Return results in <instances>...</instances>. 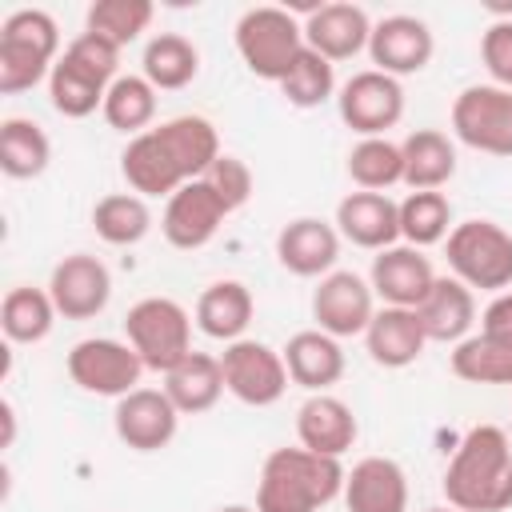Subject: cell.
<instances>
[{"instance_id":"6da1fadb","label":"cell","mask_w":512,"mask_h":512,"mask_svg":"<svg viewBox=\"0 0 512 512\" xmlns=\"http://www.w3.org/2000/svg\"><path fill=\"white\" fill-rule=\"evenodd\" d=\"M444 496L460 512L512 508V444L504 428L476 424L464 432L444 468Z\"/></svg>"},{"instance_id":"7a4b0ae2","label":"cell","mask_w":512,"mask_h":512,"mask_svg":"<svg viewBox=\"0 0 512 512\" xmlns=\"http://www.w3.org/2000/svg\"><path fill=\"white\" fill-rule=\"evenodd\" d=\"M344 464L308 448H276L260 468L256 512H320L344 496Z\"/></svg>"},{"instance_id":"3957f363","label":"cell","mask_w":512,"mask_h":512,"mask_svg":"<svg viewBox=\"0 0 512 512\" xmlns=\"http://www.w3.org/2000/svg\"><path fill=\"white\" fill-rule=\"evenodd\" d=\"M120 48L108 44L96 32H80L56 60L52 76H48V100L60 116L68 120H84L96 108H104V96L112 88V80L120 76Z\"/></svg>"},{"instance_id":"277c9868","label":"cell","mask_w":512,"mask_h":512,"mask_svg":"<svg viewBox=\"0 0 512 512\" xmlns=\"http://www.w3.org/2000/svg\"><path fill=\"white\" fill-rule=\"evenodd\" d=\"M60 60V28L44 8H20L0 24V92L16 96L52 76Z\"/></svg>"},{"instance_id":"5b68a950","label":"cell","mask_w":512,"mask_h":512,"mask_svg":"<svg viewBox=\"0 0 512 512\" xmlns=\"http://www.w3.org/2000/svg\"><path fill=\"white\" fill-rule=\"evenodd\" d=\"M448 268L460 284L480 292H508L512 284V232L496 220H464L444 240Z\"/></svg>"},{"instance_id":"8992f818","label":"cell","mask_w":512,"mask_h":512,"mask_svg":"<svg viewBox=\"0 0 512 512\" xmlns=\"http://www.w3.org/2000/svg\"><path fill=\"white\" fill-rule=\"evenodd\" d=\"M236 52L252 76L280 84L292 60L304 52V24L276 4L248 8L236 20Z\"/></svg>"},{"instance_id":"52a82bcc","label":"cell","mask_w":512,"mask_h":512,"mask_svg":"<svg viewBox=\"0 0 512 512\" xmlns=\"http://www.w3.org/2000/svg\"><path fill=\"white\" fill-rule=\"evenodd\" d=\"M124 336L152 372H172L192 352V316L172 296H144L124 316Z\"/></svg>"},{"instance_id":"ba28073f","label":"cell","mask_w":512,"mask_h":512,"mask_svg":"<svg viewBox=\"0 0 512 512\" xmlns=\"http://www.w3.org/2000/svg\"><path fill=\"white\" fill-rule=\"evenodd\" d=\"M68 376L80 392L92 396H128L136 392L140 376H144V360L136 356V348L128 340H112V336H88L76 340L68 352Z\"/></svg>"},{"instance_id":"9c48e42d","label":"cell","mask_w":512,"mask_h":512,"mask_svg":"<svg viewBox=\"0 0 512 512\" xmlns=\"http://www.w3.org/2000/svg\"><path fill=\"white\" fill-rule=\"evenodd\" d=\"M452 132L476 152L512 156V88L468 84L452 100Z\"/></svg>"},{"instance_id":"30bf717a","label":"cell","mask_w":512,"mask_h":512,"mask_svg":"<svg viewBox=\"0 0 512 512\" xmlns=\"http://www.w3.org/2000/svg\"><path fill=\"white\" fill-rule=\"evenodd\" d=\"M220 368L224 388L248 408H268L288 392V364L264 340H232L220 356Z\"/></svg>"},{"instance_id":"8fae6325","label":"cell","mask_w":512,"mask_h":512,"mask_svg":"<svg viewBox=\"0 0 512 512\" xmlns=\"http://www.w3.org/2000/svg\"><path fill=\"white\" fill-rule=\"evenodd\" d=\"M336 108H340V120L352 132H360V140L364 136H384L404 116V88H400L396 76L364 68V72L344 80V88L336 96Z\"/></svg>"},{"instance_id":"7c38bea8","label":"cell","mask_w":512,"mask_h":512,"mask_svg":"<svg viewBox=\"0 0 512 512\" xmlns=\"http://www.w3.org/2000/svg\"><path fill=\"white\" fill-rule=\"evenodd\" d=\"M376 316V292L364 276L356 272H328L320 276L316 292H312V320L320 332L344 340V336H364L368 324Z\"/></svg>"},{"instance_id":"4fadbf2b","label":"cell","mask_w":512,"mask_h":512,"mask_svg":"<svg viewBox=\"0 0 512 512\" xmlns=\"http://www.w3.org/2000/svg\"><path fill=\"white\" fill-rule=\"evenodd\" d=\"M48 296L64 320H92L112 300V272L88 252L64 256L48 276Z\"/></svg>"},{"instance_id":"5bb4252c","label":"cell","mask_w":512,"mask_h":512,"mask_svg":"<svg viewBox=\"0 0 512 512\" xmlns=\"http://www.w3.org/2000/svg\"><path fill=\"white\" fill-rule=\"evenodd\" d=\"M112 428H116L120 444H128L132 452H160L172 444V436L180 428V412L164 388H136L116 400Z\"/></svg>"},{"instance_id":"9a60e30c","label":"cell","mask_w":512,"mask_h":512,"mask_svg":"<svg viewBox=\"0 0 512 512\" xmlns=\"http://www.w3.org/2000/svg\"><path fill=\"white\" fill-rule=\"evenodd\" d=\"M224 216H228L224 200L204 180H188L184 188H176L168 196L164 216H160V232H164V240L172 248L192 252V248H204L220 232Z\"/></svg>"},{"instance_id":"2e32d148","label":"cell","mask_w":512,"mask_h":512,"mask_svg":"<svg viewBox=\"0 0 512 512\" xmlns=\"http://www.w3.org/2000/svg\"><path fill=\"white\" fill-rule=\"evenodd\" d=\"M432 32L420 16H384L372 24V36H368V56L376 64V72H388V76H412V72H424L428 60H432Z\"/></svg>"},{"instance_id":"e0dca14e","label":"cell","mask_w":512,"mask_h":512,"mask_svg":"<svg viewBox=\"0 0 512 512\" xmlns=\"http://www.w3.org/2000/svg\"><path fill=\"white\" fill-rule=\"evenodd\" d=\"M372 292L388 304V308H420L424 296L436 284L432 260L412 248V244H392L384 252L372 256V272H368Z\"/></svg>"},{"instance_id":"ac0fdd59","label":"cell","mask_w":512,"mask_h":512,"mask_svg":"<svg viewBox=\"0 0 512 512\" xmlns=\"http://www.w3.org/2000/svg\"><path fill=\"white\" fill-rule=\"evenodd\" d=\"M336 256H340V232L320 216H296L276 232V260L292 276H304V280L328 276Z\"/></svg>"},{"instance_id":"d6986e66","label":"cell","mask_w":512,"mask_h":512,"mask_svg":"<svg viewBox=\"0 0 512 512\" xmlns=\"http://www.w3.org/2000/svg\"><path fill=\"white\" fill-rule=\"evenodd\" d=\"M336 232L368 252H384L400 240V204L388 192H348L336 204Z\"/></svg>"},{"instance_id":"ffe728a7","label":"cell","mask_w":512,"mask_h":512,"mask_svg":"<svg viewBox=\"0 0 512 512\" xmlns=\"http://www.w3.org/2000/svg\"><path fill=\"white\" fill-rule=\"evenodd\" d=\"M368 36H372V20L360 4H320L308 12L304 20V44L312 52H320L324 60H352L356 52L368 48Z\"/></svg>"},{"instance_id":"44dd1931","label":"cell","mask_w":512,"mask_h":512,"mask_svg":"<svg viewBox=\"0 0 512 512\" xmlns=\"http://www.w3.org/2000/svg\"><path fill=\"white\" fill-rule=\"evenodd\" d=\"M356 436H360V424H356L352 408L332 392H312L296 412V440L308 452L340 460L356 444Z\"/></svg>"},{"instance_id":"7402d4cb","label":"cell","mask_w":512,"mask_h":512,"mask_svg":"<svg viewBox=\"0 0 512 512\" xmlns=\"http://www.w3.org/2000/svg\"><path fill=\"white\" fill-rule=\"evenodd\" d=\"M348 512H408V476L388 456H364L344 476Z\"/></svg>"},{"instance_id":"603a6c76","label":"cell","mask_w":512,"mask_h":512,"mask_svg":"<svg viewBox=\"0 0 512 512\" xmlns=\"http://www.w3.org/2000/svg\"><path fill=\"white\" fill-rule=\"evenodd\" d=\"M120 172L128 180V188L136 196H172L176 188L188 184V176L180 172V164L172 160V152L164 148V140L156 136V128L140 132L128 140L124 156H120Z\"/></svg>"},{"instance_id":"cb8c5ba5","label":"cell","mask_w":512,"mask_h":512,"mask_svg":"<svg viewBox=\"0 0 512 512\" xmlns=\"http://www.w3.org/2000/svg\"><path fill=\"white\" fill-rule=\"evenodd\" d=\"M280 356L288 364V380L308 392H328L344 376V348L336 336H328L320 328H304V332L288 336Z\"/></svg>"},{"instance_id":"d4e9b609","label":"cell","mask_w":512,"mask_h":512,"mask_svg":"<svg viewBox=\"0 0 512 512\" xmlns=\"http://www.w3.org/2000/svg\"><path fill=\"white\" fill-rule=\"evenodd\" d=\"M416 316H420L428 340L460 344V340H468V332L476 324V296L456 276H436V284L424 296V304L416 308Z\"/></svg>"},{"instance_id":"484cf974","label":"cell","mask_w":512,"mask_h":512,"mask_svg":"<svg viewBox=\"0 0 512 512\" xmlns=\"http://www.w3.org/2000/svg\"><path fill=\"white\" fill-rule=\"evenodd\" d=\"M364 344L380 368H408L420 360L428 336H424L416 308H388L384 304V308H376V316L364 332Z\"/></svg>"},{"instance_id":"4316f807","label":"cell","mask_w":512,"mask_h":512,"mask_svg":"<svg viewBox=\"0 0 512 512\" xmlns=\"http://www.w3.org/2000/svg\"><path fill=\"white\" fill-rule=\"evenodd\" d=\"M252 312H256V300L248 292V284L240 280H216L200 292L196 300V328L212 340H244L248 324H252Z\"/></svg>"},{"instance_id":"83f0119b","label":"cell","mask_w":512,"mask_h":512,"mask_svg":"<svg viewBox=\"0 0 512 512\" xmlns=\"http://www.w3.org/2000/svg\"><path fill=\"white\" fill-rule=\"evenodd\" d=\"M164 392H168V400L176 404L180 416H196V412L216 408V400L228 392L220 356L188 352L172 372H164Z\"/></svg>"},{"instance_id":"f1b7e54d","label":"cell","mask_w":512,"mask_h":512,"mask_svg":"<svg viewBox=\"0 0 512 512\" xmlns=\"http://www.w3.org/2000/svg\"><path fill=\"white\" fill-rule=\"evenodd\" d=\"M404 184L412 192H440L456 176V144L436 128H416L400 140Z\"/></svg>"},{"instance_id":"f546056e","label":"cell","mask_w":512,"mask_h":512,"mask_svg":"<svg viewBox=\"0 0 512 512\" xmlns=\"http://www.w3.org/2000/svg\"><path fill=\"white\" fill-rule=\"evenodd\" d=\"M140 64H144V80L160 92H176V88H188L192 80H196V72H200V52H196V44L188 40V36H180V32H156L148 44H144V56H140Z\"/></svg>"},{"instance_id":"4dcf8cb0","label":"cell","mask_w":512,"mask_h":512,"mask_svg":"<svg viewBox=\"0 0 512 512\" xmlns=\"http://www.w3.org/2000/svg\"><path fill=\"white\" fill-rule=\"evenodd\" d=\"M156 136L164 140V148L172 152V160L188 180H200L220 156V136L204 116H172L156 128Z\"/></svg>"},{"instance_id":"1f68e13d","label":"cell","mask_w":512,"mask_h":512,"mask_svg":"<svg viewBox=\"0 0 512 512\" xmlns=\"http://www.w3.org/2000/svg\"><path fill=\"white\" fill-rule=\"evenodd\" d=\"M48 160H52V140L36 120L8 116L0 124V168H4V176L32 180L48 168Z\"/></svg>"},{"instance_id":"d6a6232c","label":"cell","mask_w":512,"mask_h":512,"mask_svg":"<svg viewBox=\"0 0 512 512\" xmlns=\"http://www.w3.org/2000/svg\"><path fill=\"white\" fill-rule=\"evenodd\" d=\"M56 316H60V312H56L48 288H28V284H20V288H12V292L4 296V304H0V328H4V336H8L12 344H40V340L52 332Z\"/></svg>"},{"instance_id":"836d02e7","label":"cell","mask_w":512,"mask_h":512,"mask_svg":"<svg viewBox=\"0 0 512 512\" xmlns=\"http://www.w3.org/2000/svg\"><path fill=\"white\" fill-rule=\"evenodd\" d=\"M452 372L464 384H512V340L476 332L452 344Z\"/></svg>"},{"instance_id":"e575fe53","label":"cell","mask_w":512,"mask_h":512,"mask_svg":"<svg viewBox=\"0 0 512 512\" xmlns=\"http://www.w3.org/2000/svg\"><path fill=\"white\" fill-rule=\"evenodd\" d=\"M92 228L104 244H116V248H128V244H140L148 232H152V212H148V200L136 196V192H112L104 200H96L92 208Z\"/></svg>"},{"instance_id":"d590c367","label":"cell","mask_w":512,"mask_h":512,"mask_svg":"<svg viewBox=\"0 0 512 512\" xmlns=\"http://www.w3.org/2000/svg\"><path fill=\"white\" fill-rule=\"evenodd\" d=\"M348 176L360 192H384L404 184V152L388 136H364L348 152Z\"/></svg>"},{"instance_id":"8d00e7d4","label":"cell","mask_w":512,"mask_h":512,"mask_svg":"<svg viewBox=\"0 0 512 512\" xmlns=\"http://www.w3.org/2000/svg\"><path fill=\"white\" fill-rule=\"evenodd\" d=\"M452 224V204L444 192H408L400 200V240L412 244V248H428V244H440L448 240V228Z\"/></svg>"},{"instance_id":"74e56055","label":"cell","mask_w":512,"mask_h":512,"mask_svg":"<svg viewBox=\"0 0 512 512\" xmlns=\"http://www.w3.org/2000/svg\"><path fill=\"white\" fill-rule=\"evenodd\" d=\"M100 112L116 132L140 136V132H148V124L156 116V88L144 76H116Z\"/></svg>"},{"instance_id":"f35d334b","label":"cell","mask_w":512,"mask_h":512,"mask_svg":"<svg viewBox=\"0 0 512 512\" xmlns=\"http://www.w3.org/2000/svg\"><path fill=\"white\" fill-rule=\"evenodd\" d=\"M152 0H96L84 16V32L104 36L116 48H128L152 24Z\"/></svg>"},{"instance_id":"ab89813d","label":"cell","mask_w":512,"mask_h":512,"mask_svg":"<svg viewBox=\"0 0 512 512\" xmlns=\"http://www.w3.org/2000/svg\"><path fill=\"white\" fill-rule=\"evenodd\" d=\"M332 92H336V68H332V60H324L320 52H312L304 44V52L292 60V68L280 80V96L292 108H320Z\"/></svg>"},{"instance_id":"60d3db41","label":"cell","mask_w":512,"mask_h":512,"mask_svg":"<svg viewBox=\"0 0 512 512\" xmlns=\"http://www.w3.org/2000/svg\"><path fill=\"white\" fill-rule=\"evenodd\" d=\"M220 200H224V208L228 212H236V208H244L248 204V196H252V172H248V164L240 160V156H228V152H220L216 156V164L200 176Z\"/></svg>"},{"instance_id":"b9f144b4","label":"cell","mask_w":512,"mask_h":512,"mask_svg":"<svg viewBox=\"0 0 512 512\" xmlns=\"http://www.w3.org/2000/svg\"><path fill=\"white\" fill-rule=\"evenodd\" d=\"M480 60L492 84L512 88V20H492L480 36Z\"/></svg>"},{"instance_id":"7bdbcfd3","label":"cell","mask_w":512,"mask_h":512,"mask_svg":"<svg viewBox=\"0 0 512 512\" xmlns=\"http://www.w3.org/2000/svg\"><path fill=\"white\" fill-rule=\"evenodd\" d=\"M480 332L496 340H512V292H496V300L480 316Z\"/></svg>"},{"instance_id":"ee69618b","label":"cell","mask_w":512,"mask_h":512,"mask_svg":"<svg viewBox=\"0 0 512 512\" xmlns=\"http://www.w3.org/2000/svg\"><path fill=\"white\" fill-rule=\"evenodd\" d=\"M0 416H4V448H12V440H16V408L4 400L0 404Z\"/></svg>"},{"instance_id":"f6af8a7d","label":"cell","mask_w":512,"mask_h":512,"mask_svg":"<svg viewBox=\"0 0 512 512\" xmlns=\"http://www.w3.org/2000/svg\"><path fill=\"white\" fill-rule=\"evenodd\" d=\"M216 512H256V508H244V504H228V508H216Z\"/></svg>"},{"instance_id":"bcb514c9","label":"cell","mask_w":512,"mask_h":512,"mask_svg":"<svg viewBox=\"0 0 512 512\" xmlns=\"http://www.w3.org/2000/svg\"><path fill=\"white\" fill-rule=\"evenodd\" d=\"M424 512H460V508H452V504H448V508H424Z\"/></svg>"}]
</instances>
